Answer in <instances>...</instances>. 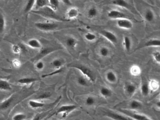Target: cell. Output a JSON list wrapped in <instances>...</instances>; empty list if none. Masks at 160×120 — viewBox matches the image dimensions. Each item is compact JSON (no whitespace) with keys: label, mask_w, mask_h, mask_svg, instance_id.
<instances>
[{"label":"cell","mask_w":160,"mask_h":120,"mask_svg":"<svg viewBox=\"0 0 160 120\" xmlns=\"http://www.w3.org/2000/svg\"><path fill=\"white\" fill-rule=\"evenodd\" d=\"M143 107V104L141 101L137 100H131L128 103L127 107L122 109H128L132 111L140 110Z\"/></svg>","instance_id":"cell-13"},{"label":"cell","mask_w":160,"mask_h":120,"mask_svg":"<svg viewBox=\"0 0 160 120\" xmlns=\"http://www.w3.org/2000/svg\"><path fill=\"white\" fill-rule=\"evenodd\" d=\"M48 5V1L46 0H38L36 1L35 6L37 8H43Z\"/></svg>","instance_id":"cell-35"},{"label":"cell","mask_w":160,"mask_h":120,"mask_svg":"<svg viewBox=\"0 0 160 120\" xmlns=\"http://www.w3.org/2000/svg\"><path fill=\"white\" fill-rule=\"evenodd\" d=\"M58 50L59 49L57 48H47L41 49V51L39 52V53L35 57L32 59L31 60L32 61H39L40 59L45 57L46 55H48L49 54L55 51Z\"/></svg>","instance_id":"cell-9"},{"label":"cell","mask_w":160,"mask_h":120,"mask_svg":"<svg viewBox=\"0 0 160 120\" xmlns=\"http://www.w3.org/2000/svg\"><path fill=\"white\" fill-rule=\"evenodd\" d=\"M51 110L46 111V112H41V113H38L31 120H43L45 117H47L50 113Z\"/></svg>","instance_id":"cell-31"},{"label":"cell","mask_w":160,"mask_h":120,"mask_svg":"<svg viewBox=\"0 0 160 120\" xmlns=\"http://www.w3.org/2000/svg\"><path fill=\"white\" fill-rule=\"evenodd\" d=\"M60 4V1L57 0H50L48 1V7L53 11H57L58 7Z\"/></svg>","instance_id":"cell-33"},{"label":"cell","mask_w":160,"mask_h":120,"mask_svg":"<svg viewBox=\"0 0 160 120\" xmlns=\"http://www.w3.org/2000/svg\"><path fill=\"white\" fill-rule=\"evenodd\" d=\"M156 106H157V107L158 108L160 109V100L159 101H158V102H157L156 103Z\"/></svg>","instance_id":"cell-47"},{"label":"cell","mask_w":160,"mask_h":120,"mask_svg":"<svg viewBox=\"0 0 160 120\" xmlns=\"http://www.w3.org/2000/svg\"><path fill=\"white\" fill-rule=\"evenodd\" d=\"M148 84L150 91H156L159 90L160 88L159 83L155 79L150 80L149 82H148Z\"/></svg>","instance_id":"cell-29"},{"label":"cell","mask_w":160,"mask_h":120,"mask_svg":"<svg viewBox=\"0 0 160 120\" xmlns=\"http://www.w3.org/2000/svg\"><path fill=\"white\" fill-rule=\"evenodd\" d=\"M68 67L75 68L79 70L82 73L83 76L88 80V81L91 83H94L96 81V75L95 73L90 70L89 68L82 65V64H70L68 65Z\"/></svg>","instance_id":"cell-2"},{"label":"cell","mask_w":160,"mask_h":120,"mask_svg":"<svg viewBox=\"0 0 160 120\" xmlns=\"http://www.w3.org/2000/svg\"><path fill=\"white\" fill-rule=\"evenodd\" d=\"M105 78L110 84H114L118 81V76L115 72L112 70H109L105 74Z\"/></svg>","instance_id":"cell-17"},{"label":"cell","mask_w":160,"mask_h":120,"mask_svg":"<svg viewBox=\"0 0 160 120\" xmlns=\"http://www.w3.org/2000/svg\"><path fill=\"white\" fill-rule=\"evenodd\" d=\"M62 71V68L59 70H57L54 71V72L42 76V77H48V76H50L53 75H56L57 74L61 72Z\"/></svg>","instance_id":"cell-45"},{"label":"cell","mask_w":160,"mask_h":120,"mask_svg":"<svg viewBox=\"0 0 160 120\" xmlns=\"http://www.w3.org/2000/svg\"><path fill=\"white\" fill-rule=\"evenodd\" d=\"M107 16L111 19L117 20L121 19L128 18V16L125 13L115 9H113L109 11L107 14Z\"/></svg>","instance_id":"cell-11"},{"label":"cell","mask_w":160,"mask_h":120,"mask_svg":"<svg viewBox=\"0 0 160 120\" xmlns=\"http://www.w3.org/2000/svg\"><path fill=\"white\" fill-rule=\"evenodd\" d=\"M144 18L147 22H152L155 18V15L154 11L151 9H148L145 12Z\"/></svg>","instance_id":"cell-23"},{"label":"cell","mask_w":160,"mask_h":120,"mask_svg":"<svg viewBox=\"0 0 160 120\" xmlns=\"http://www.w3.org/2000/svg\"><path fill=\"white\" fill-rule=\"evenodd\" d=\"M99 92L102 97H103L105 99L110 98L112 94V90L110 89L105 86L102 87L100 89Z\"/></svg>","instance_id":"cell-24"},{"label":"cell","mask_w":160,"mask_h":120,"mask_svg":"<svg viewBox=\"0 0 160 120\" xmlns=\"http://www.w3.org/2000/svg\"><path fill=\"white\" fill-rule=\"evenodd\" d=\"M137 87L136 85L132 82H128L124 86L125 93L128 97H132L137 91Z\"/></svg>","instance_id":"cell-12"},{"label":"cell","mask_w":160,"mask_h":120,"mask_svg":"<svg viewBox=\"0 0 160 120\" xmlns=\"http://www.w3.org/2000/svg\"><path fill=\"white\" fill-rule=\"evenodd\" d=\"M112 4L116 6L125 8L130 10L131 12H133V8L128 1H124V0H115V1H112Z\"/></svg>","instance_id":"cell-14"},{"label":"cell","mask_w":160,"mask_h":120,"mask_svg":"<svg viewBox=\"0 0 160 120\" xmlns=\"http://www.w3.org/2000/svg\"><path fill=\"white\" fill-rule=\"evenodd\" d=\"M12 50L15 54H19L22 51V48L18 45H13L12 46Z\"/></svg>","instance_id":"cell-42"},{"label":"cell","mask_w":160,"mask_h":120,"mask_svg":"<svg viewBox=\"0 0 160 120\" xmlns=\"http://www.w3.org/2000/svg\"><path fill=\"white\" fill-rule=\"evenodd\" d=\"M150 47H160V39H153L148 40L143 44L141 47H139L137 50L142 48H150Z\"/></svg>","instance_id":"cell-16"},{"label":"cell","mask_w":160,"mask_h":120,"mask_svg":"<svg viewBox=\"0 0 160 120\" xmlns=\"http://www.w3.org/2000/svg\"><path fill=\"white\" fill-rule=\"evenodd\" d=\"M141 93L143 96L146 97L149 95L150 89L148 82H144L142 83L141 86Z\"/></svg>","instance_id":"cell-25"},{"label":"cell","mask_w":160,"mask_h":120,"mask_svg":"<svg viewBox=\"0 0 160 120\" xmlns=\"http://www.w3.org/2000/svg\"><path fill=\"white\" fill-rule=\"evenodd\" d=\"M0 120H5L3 118L1 117H0Z\"/></svg>","instance_id":"cell-48"},{"label":"cell","mask_w":160,"mask_h":120,"mask_svg":"<svg viewBox=\"0 0 160 120\" xmlns=\"http://www.w3.org/2000/svg\"><path fill=\"white\" fill-rule=\"evenodd\" d=\"M78 106L75 105H65L60 107L57 110L52 114L53 115H57L62 114L63 117H66L70 114L71 112H73L74 110L78 108Z\"/></svg>","instance_id":"cell-7"},{"label":"cell","mask_w":160,"mask_h":120,"mask_svg":"<svg viewBox=\"0 0 160 120\" xmlns=\"http://www.w3.org/2000/svg\"><path fill=\"white\" fill-rule=\"evenodd\" d=\"M65 63V61L63 59H61V58H57L52 61L51 65L53 68L57 70L62 69Z\"/></svg>","instance_id":"cell-22"},{"label":"cell","mask_w":160,"mask_h":120,"mask_svg":"<svg viewBox=\"0 0 160 120\" xmlns=\"http://www.w3.org/2000/svg\"><path fill=\"white\" fill-rule=\"evenodd\" d=\"M35 26L38 30L43 32H51L57 30L59 28V24L54 22H38L35 23Z\"/></svg>","instance_id":"cell-6"},{"label":"cell","mask_w":160,"mask_h":120,"mask_svg":"<svg viewBox=\"0 0 160 120\" xmlns=\"http://www.w3.org/2000/svg\"><path fill=\"white\" fill-rule=\"evenodd\" d=\"M96 99L93 96H89L87 97L85 101V105L88 107L93 106L96 103Z\"/></svg>","instance_id":"cell-37"},{"label":"cell","mask_w":160,"mask_h":120,"mask_svg":"<svg viewBox=\"0 0 160 120\" xmlns=\"http://www.w3.org/2000/svg\"><path fill=\"white\" fill-rule=\"evenodd\" d=\"M35 67L38 70H41L45 68V63L43 61L39 60L36 63Z\"/></svg>","instance_id":"cell-43"},{"label":"cell","mask_w":160,"mask_h":120,"mask_svg":"<svg viewBox=\"0 0 160 120\" xmlns=\"http://www.w3.org/2000/svg\"><path fill=\"white\" fill-rule=\"evenodd\" d=\"M12 87L9 82L3 79H0V90L10 91Z\"/></svg>","instance_id":"cell-28"},{"label":"cell","mask_w":160,"mask_h":120,"mask_svg":"<svg viewBox=\"0 0 160 120\" xmlns=\"http://www.w3.org/2000/svg\"><path fill=\"white\" fill-rule=\"evenodd\" d=\"M117 110L120 113L130 117L134 120H152L148 116L142 113L135 112V111L122 108H118Z\"/></svg>","instance_id":"cell-5"},{"label":"cell","mask_w":160,"mask_h":120,"mask_svg":"<svg viewBox=\"0 0 160 120\" xmlns=\"http://www.w3.org/2000/svg\"><path fill=\"white\" fill-rule=\"evenodd\" d=\"M98 10L95 7H92L88 9L87 12V16L88 18L90 19L95 18L98 15Z\"/></svg>","instance_id":"cell-32"},{"label":"cell","mask_w":160,"mask_h":120,"mask_svg":"<svg viewBox=\"0 0 160 120\" xmlns=\"http://www.w3.org/2000/svg\"><path fill=\"white\" fill-rule=\"evenodd\" d=\"M78 39L73 37H68L66 39L65 43L67 47L71 50H75L78 44Z\"/></svg>","instance_id":"cell-18"},{"label":"cell","mask_w":160,"mask_h":120,"mask_svg":"<svg viewBox=\"0 0 160 120\" xmlns=\"http://www.w3.org/2000/svg\"><path fill=\"white\" fill-rule=\"evenodd\" d=\"M99 34L106 39L108 41L114 45L118 43V39L115 34L108 30H102L99 32Z\"/></svg>","instance_id":"cell-8"},{"label":"cell","mask_w":160,"mask_h":120,"mask_svg":"<svg viewBox=\"0 0 160 120\" xmlns=\"http://www.w3.org/2000/svg\"><path fill=\"white\" fill-rule=\"evenodd\" d=\"M36 1H29L27 2L24 8V13H29L32 11L34 7L35 6Z\"/></svg>","instance_id":"cell-34"},{"label":"cell","mask_w":160,"mask_h":120,"mask_svg":"<svg viewBox=\"0 0 160 120\" xmlns=\"http://www.w3.org/2000/svg\"><path fill=\"white\" fill-rule=\"evenodd\" d=\"M12 63H13V66L15 67V68H19L21 65V63L20 61L18 59H15L12 61Z\"/></svg>","instance_id":"cell-44"},{"label":"cell","mask_w":160,"mask_h":120,"mask_svg":"<svg viewBox=\"0 0 160 120\" xmlns=\"http://www.w3.org/2000/svg\"><path fill=\"white\" fill-rule=\"evenodd\" d=\"M159 90H160V88L159 89Z\"/></svg>","instance_id":"cell-50"},{"label":"cell","mask_w":160,"mask_h":120,"mask_svg":"<svg viewBox=\"0 0 160 120\" xmlns=\"http://www.w3.org/2000/svg\"><path fill=\"white\" fill-rule=\"evenodd\" d=\"M27 45L30 48L36 50H41L42 48L40 41L36 39H32L28 40Z\"/></svg>","instance_id":"cell-19"},{"label":"cell","mask_w":160,"mask_h":120,"mask_svg":"<svg viewBox=\"0 0 160 120\" xmlns=\"http://www.w3.org/2000/svg\"><path fill=\"white\" fill-rule=\"evenodd\" d=\"M39 80L38 78L34 77H23L19 79L18 82L21 85H28L37 82Z\"/></svg>","instance_id":"cell-20"},{"label":"cell","mask_w":160,"mask_h":120,"mask_svg":"<svg viewBox=\"0 0 160 120\" xmlns=\"http://www.w3.org/2000/svg\"><path fill=\"white\" fill-rule=\"evenodd\" d=\"M123 47L124 49L126 51L129 52L132 49V40L130 37L125 36L123 38Z\"/></svg>","instance_id":"cell-26"},{"label":"cell","mask_w":160,"mask_h":120,"mask_svg":"<svg viewBox=\"0 0 160 120\" xmlns=\"http://www.w3.org/2000/svg\"><path fill=\"white\" fill-rule=\"evenodd\" d=\"M28 104L29 106L33 109L42 108L46 105V104L45 103L39 102L36 100H30L28 102Z\"/></svg>","instance_id":"cell-21"},{"label":"cell","mask_w":160,"mask_h":120,"mask_svg":"<svg viewBox=\"0 0 160 120\" xmlns=\"http://www.w3.org/2000/svg\"><path fill=\"white\" fill-rule=\"evenodd\" d=\"M27 118V115L22 113H17L12 117V120H26Z\"/></svg>","instance_id":"cell-38"},{"label":"cell","mask_w":160,"mask_h":120,"mask_svg":"<svg viewBox=\"0 0 160 120\" xmlns=\"http://www.w3.org/2000/svg\"><path fill=\"white\" fill-rule=\"evenodd\" d=\"M77 82L81 86H87L88 85V80L83 76H79L77 79Z\"/></svg>","instance_id":"cell-36"},{"label":"cell","mask_w":160,"mask_h":120,"mask_svg":"<svg viewBox=\"0 0 160 120\" xmlns=\"http://www.w3.org/2000/svg\"><path fill=\"white\" fill-rule=\"evenodd\" d=\"M62 2L67 5H71L72 4L71 1H68V0H63L62 1Z\"/></svg>","instance_id":"cell-46"},{"label":"cell","mask_w":160,"mask_h":120,"mask_svg":"<svg viewBox=\"0 0 160 120\" xmlns=\"http://www.w3.org/2000/svg\"><path fill=\"white\" fill-rule=\"evenodd\" d=\"M116 23L118 27L121 29L130 30L133 27V23L129 18L118 20Z\"/></svg>","instance_id":"cell-10"},{"label":"cell","mask_w":160,"mask_h":120,"mask_svg":"<svg viewBox=\"0 0 160 120\" xmlns=\"http://www.w3.org/2000/svg\"><path fill=\"white\" fill-rule=\"evenodd\" d=\"M84 38L87 41L93 42L97 39V36L94 34L91 33H87L85 34Z\"/></svg>","instance_id":"cell-39"},{"label":"cell","mask_w":160,"mask_h":120,"mask_svg":"<svg viewBox=\"0 0 160 120\" xmlns=\"http://www.w3.org/2000/svg\"><path fill=\"white\" fill-rule=\"evenodd\" d=\"M79 10L76 7H71L68 9L66 13V19L68 20L74 19L78 17Z\"/></svg>","instance_id":"cell-15"},{"label":"cell","mask_w":160,"mask_h":120,"mask_svg":"<svg viewBox=\"0 0 160 120\" xmlns=\"http://www.w3.org/2000/svg\"><path fill=\"white\" fill-rule=\"evenodd\" d=\"M131 74L134 76H138L142 73V69L137 65H133L130 69Z\"/></svg>","instance_id":"cell-27"},{"label":"cell","mask_w":160,"mask_h":120,"mask_svg":"<svg viewBox=\"0 0 160 120\" xmlns=\"http://www.w3.org/2000/svg\"><path fill=\"white\" fill-rule=\"evenodd\" d=\"M19 97L17 93L12 94L8 98L0 103V112H6L8 109H10L18 103V98Z\"/></svg>","instance_id":"cell-3"},{"label":"cell","mask_w":160,"mask_h":120,"mask_svg":"<svg viewBox=\"0 0 160 120\" xmlns=\"http://www.w3.org/2000/svg\"><path fill=\"white\" fill-rule=\"evenodd\" d=\"M33 12L35 14H38L40 16H43L45 18H48L51 19L55 20L60 22H68L69 21L67 19L61 18L60 16L56 14L55 11H53L48 7H46L44 8H42L41 10H37V11H33Z\"/></svg>","instance_id":"cell-1"},{"label":"cell","mask_w":160,"mask_h":120,"mask_svg":"<svg viewBox=\"0 0 160 120\" xmlns=\"http://www.w3.org/2000/svg\"><path fill=\"white\" fill-rule=\"evenodd\" d=\"M152 56L154 60L157 63L160 64V51H157L152 53Z\"/></svg>","instance_id":"cell-41"},{"label":"cell","mask_w":160,"mask_h":120,"mask_svg":"<svg viewBox=\"0 0 160 120\" xmlns=\"http://www.w3.org/2000/svg\"><path fill=\"white\" fill-rule=\"evenodd\" d=\"M158 95L159 96V98L160 100V92L158 93Z\"/></svg>","instance_id":"cell-49"},{"label":"cell","mask_w":160,"mask_h":120,"mask_svg":"<svg viewBox=\"0 0 160 120\" xmlns=\"http://www.w3.org/2000/svg\"><path fill=\"white\" fill-rule=\"evenodd\" d=\"M5 27V20L3 15L0 12V34H2L4 31Z\"/></svg>","instance_id":"cell-40"},{"label":"cell","mask_w":160,"mask_h":120,"mask_svg":"<svg viewBox=\"0 0 160 120\" xmlns=\"http://www.w3.org/2000/svg\"><path fill=\"white\" fill-rule=\"evenodd\" d=\"M99 54L101 57L106 58L110 55L111 51L108 47L103 46L100 49Z\"/></svg>","instance_id":"cell-30"},{"label":"cell","mask_w":160,"mask_h":120,"mask_svg":"<svg viewBox=\"0 0 160 120\" xmlns=\"http://www.w3.org/2000/svg\"><path fill=\"white\" fill-rule=\"evenodd\" d=\"M102 116L113 120H134L122 113L115 112L108 108H104L102 111Z\"/></svg>","instance_id":"cell-4"}]
</instances>
